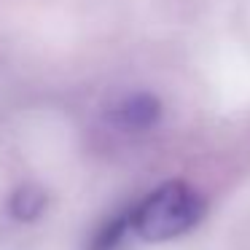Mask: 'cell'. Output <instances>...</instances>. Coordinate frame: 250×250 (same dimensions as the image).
<instances>
[{"label": "cell", "mask_w": 250, "mask_h": 250, "mask_svg": "<svg viewBox=\"0 0 250 250\" xmlns=\"http://www.w3.org/2000/svg\"><path fill=\"white\" fill-rule=\"evenodd\" d=\"M205 210L207 205L194 186L167 180L129 207L132 234L146 242H169L199 226Z\"/></svg>", "instance_id": "6da1fadb"}, {"label": "cell", "mask_w": 250, "mask_h": 250, "mask_svg": "<svg viewBox=\"0 0 250 250\" xmlns=\"http://www.w3.org/2000/svg\"><path fill=\"white\" fill-rule=\"evenodd\" d=\"M164 116V105L162 100L153 92H129L124 97H119L110 105V124L116 129L126 132V135H143V132H151L153 126H159Z\"/></svg>", "instance_id": "7a4b0ae2"}, {"label": "cell", "mask_w": 250, "mask_h": 250, "mask_svg": "<svg viewBox=\"0 0 250 250\" xmlns=\"http://www.w3.org/2000/svg\"><path fill=\"white\" fill-rule=\"evenodd\" d=\"M49 196H46L43 186L38 183H22L14 188L11 199H8V212L17 218L19 223H33L46 212Z\"/></svg>", "instance_id": "3957f363"}, {"label": "cell", "mask_w": 250, "mask_h": 250, "mask_svg": "<svg viewBox=\"0 0 250 250\" xmlns=\"http://www.w3.org/2000/svg\"><path fill=\"white\" fill-rule=\"evenodd\" d=\"M129 234H132L129 210L116 212V215H108L105 221L97 223V229L92 231V237L86 242V250H119Z\"/></svg>", "instance_id": "277c9868"}]
</instances>
